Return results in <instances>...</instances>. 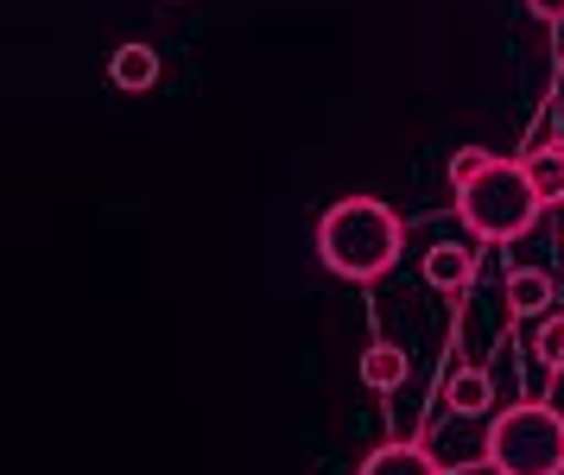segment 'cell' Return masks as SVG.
Wrapping results in <instances>:
<instances>
[{
	"label": "cell",
	"mask_w": 564,
	"mask_h": 475,
	"mask_svg": "<svg viewBox=\"0 0 564 475\" xmlns=\"http://www.w3.org/2000/svg\"><path fill=\"white\" fill-rule=\"evenodd\" d=\"M406 253V223L387 209L381 197H343L324 209V223H317V260L330 267L336 279H368L393 273V260Z\"/></svg>",
	"instance_id": "cell-1"
},
{
	"label": "cell",
	"mask_w": 564,
	"mask_h": 475,
	"mask_svg": "<svg viewBox=\"0 0 564 475\" xmlns=\"http://www.w3.org/2000/svg\"><path fill=\"white\" fill-rule=\"evenodd\" d=\"M539 209L545 197H539L527 159H488V172L457 191V216L476 241H520L539 223Z\"/></svg>",
	"instance_id": "cell-2"
},
{
	"label": "cell",
	"mask_w": 564,
	"mask_h": 475,
	"mask_svg": "<svg viewBox=\"0 0 564 475\" xmlns=\"http://www.w3.org/2000/svg\"><path fill=\"white\" fill-rule=\"evenodd\" d=\"M482 456L495 475H564V412L545 400L508 406L488 425Z\"/></svg>",
	"instance_id": "cell-3"
},
{
	"label": "cell",
	"mask_w": 564,
	"mask_h": 475,
	"mask_svg": "<svg viewBox=\"0 0 564 475\" xmlns=\"http://www.w3.org/2000/svg\"><path fill=\"white\" fill-rule=\"evenodd\" d=\"M108 83H115V89H128V96H147V89L159 83V51L147 45V39L115 45V57H108Z\"/></svg>",
	"instance_id": "cell-4"
},
{
	"label": "cell",
	"mask_w": 564,
	"mask_h": 475,
	"mask_svg": "<svg viewBox=\"0 0 564 475\" xmlns=\"http://www.w3.org/2000/svg\"><path fill=\"white\" fill-rule=\"evenodd\" d=\"M501 299H508L513 317H545V311L558 304V285H552L545 267H513L508 285H501Z\"/></svg>",
	"instance_id": "cell-5"
},
{
	"label": "cell",
	"mask_w": 564,
	"mask_h": 475,
	"mask_svg": "<svg viewBox=\"0 0 564 475\" xmlns=\"http://www.w3.org/2000/svg\"><path fill=\"white\" fill-rule=\"evenodd\" d=\"M425 279H432L437 292H463L469 279H476V248L469 241H437L425 253Z\"/></svg>",
	"instance_id": "cell-6"
},
{
	"label": "cell",
	"mask_w": 564,
	"mask_h": 475,
	"mask_svg": "<svg viewBox=\"0 0 564 475\" xmlns=\"http://www.w3.org/2000/svg\"><path fill=\"white\" fill-rule=\"evenodd\" d=\"M361 475H444V463L425 444H381V451H368Z\"/></svg>",
	"instance_id": "cell-7"
},
{
	"label": "cell",
	"mask_w": 564,
	"mask_h": 475,
	"mask_svg": "<svg viewBox=\"0 0 564 475\" xmlns=\"http://www.w3.org/2000/svg\"><path fill=\"white\" fill-rule=\"evenodd\" d=\"M444 406L457 412V419H482L488 406H495V380L482 368H457V375L444 380Z\"/></svg>",
	"instance_id": "cell-8"
},
{
	"label": "cell",
	"mask_w": 564,
	"mask_h": 475,
	"mask_svg": "<svg viewBox=\"0 0 564 475\" xmlns=\"http://www.w3.org/2000/svg\"><path fill=\"white\" fill-rule=\"evenodd\" d=\"M361 387H375V393L406 387V349L400 343H368V355H361Z\"/></svg>",
	"instance_id": "cell-9"
},
{
	"label": "cell",
	"mask_w": 564,
	"mask_h": 475,
	"mask_svg": "<svg viewBox=\"0 0 564 475\" xmlns=\"http://www.w3.org/2000/svg\"><path fill=\"white\" fill-rule=\"evenodd\" d=\"M527 172H533V184H539V197L545 203H564V133L527 152Z\"/></svg>",
	"instance_id": "cell-10"
},
{
	"label": "cell",
	"mask_w": 564,
	"mask_h": 475,
	"mask_svg": "<svg viewBox=\"0 0 564 475\" xmlns=\"http://www.w3.org/2000/svg\"><path fill=\"white\" fill-rule=\"evenodd\" d=\"M533 355L545 361V368H552V375H564V317H539Z\"/></svg>",
	"instance_id": "cell-11"
},
{
	"label": "cell",
	"mask_w": 564,
	"mask_h": 475,
	"mask_svg": "<svg viewBox=\"0 0 564 475\" xmlns=\"http://www.w3.org/2000/svg\"><path fill=\"white\" fill-rule=\"evenodd\" d=\"M488 159H495V152H482V147H457V152H451V184L463 191L469 177H482V172H488Z\"/></svg>",
	"instance_id": "cell-12"
},
{
	"label": "cell",
	"mask_w": 564,
	"mask_h": 475,
	"mask_svg": "<svg viewBox=\"0 0 564 475\" xmlns=\"http://www.w3.org/2000/svg\"><path fill=\"white\" fill-rule=\"evenodd\" d=\"M527 7H533V20H545V25L564 20V0H527Z\"/></svg>",
	"instance_id": "cell-13"
}]
</instances>
